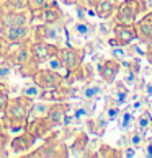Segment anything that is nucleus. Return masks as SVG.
I'll list each match as a JSON object with an SVG mask.
<instances>
[{"instance_id": "obj_23", "label": "nucleus", "mask_w": 152, "mask_h": 158, "mask_svg": "<svg viewBox=\"0 0 152 158\" xmlns=\"http://www.w3.org/2000/svg\"><path fill=\"white\" fill-rule=\"evenodd\" d=\"M87 142H89L87 135H85V134H80V135H77V139H75V142H74V145H72V150H79V152L85 150Z\"/></svg>"}, {"instance_id": "obj_9", "label": "nucleus", "mask_w": 152, "mask_h": 158, "mask_svg": "<svg viewBox=\"0 0 152 158\" xmlns=\"http://www.w3.org/2000/svg\"><path fill=\"white\" fill-rule=\"evenodd\" d=\"M69 148L62 142H46L43 147H39L36 152L28 153V156H44V158H52V156H67Z\"/></svg>"}, {"instance_id": "obj_17", "label": "nucleus", "mask_w": 152, "mask_h": 158, "mask_svg": "<svg viewBox=\"0 0 152 158\" xmlns=\"http://www.w3.org/2000/svg\"><path fill=\"white\" fill-rule=\"evenodd\" d=\"M152 126V116H150V111H144V113L139 116V119L136 122V127H137V132H141L142 135L150 129Z\"/></svg>"}, {"instance_id": "obj_15", "label": "nucleus", "mask_w": 152, "mask_h": 158, "mask_svg": "<svg viewBox=\"0 0 152 158\" xmlns=\"http://www.w3.org/2000/svg\"><path fill=\"white\" fill-rule=\"evenodd\" d=\"M118 2L116 0H97L95 3V15L102 20H108L116 13Z\"/></svg>"}, {"instance_id": "obj_6", "label": "nucleus", "mask_w": 152, "mask_h": 158, "mask_svg": "<svg viewBox=\"0 0 152 158\" xmlns=\"http://www.w3.org/2000/svg\"><path fill=\"white\" fill-rule=\"evenodd\" d=\"M56 57L61 60L62 67L66 72H72V70L79 69L84 60V51L75 49V48H57Z\"/></svg>"}, {"instance_id": "obj_36", "label": "nucleus", "mask_w": 152, "mask_h": 158, "mask_svg": "<svg viewBox=\"0 0 152 158\" xmlns=\"http://www.w3.org/2000/svg\"><path fill=\"white\" fill-rule=\"evenodd\" d=\"M59 2H62L64 5H75V3H77V0H59Z\"/></svg>"}, {"instance_id": "obj_37", "label": "nucleus", "mask_w": 152, "mask_h": 158, "mask_svg": "<svg viewBox=\"0 0 152 158\" xmlns=\"http://www.w3.org/2000/svg\"><path fill=\"white\" fill-rule=\"evenodd\" d=\"M145 156H152V143H149L145 148Z\"/></svg>"}, {"instance_id": "obj_35", "label": "nucleus", "mask_w": 152, "mask_h": 158, "mask_svg": "<svg viewBox=\"0 0 152 158\" xmlns=\"http://www.w3.org/2000/svg\"><path fill=\"white\" fill-rule=\"evenodd\" d=\"M145 57H147L149 64L152 65V46H149V48H147V51H145Z\"/></svg>"}, {"instance_id": "obj_13", "label": "nucleus", "mask_w": 152, "mask_h": 158, "mask_svg": "<svg viewBox=\"0 0 152 158\" xmlns=\"http://www.w3.org/2000/svg\"><path fill=\"white\" fill-rule=\"evenodd\" d=\"M119 69H121V64L118 60L108 59V60L102 62V65L98 67V72H100V77L106 81V83H113L115 78L118 77V73H119Z\"/></svg>"}, {"instance_id": "obj_22", "label": "nucleus", "mask_w": 152, "mask_h": 158, "mask_svg": "<svg viewBox=\"0 0 152 158\" xmlns=\"http://www.w3.org/2000/svg\"><path fill=\"white\" fill-rule=\"evenodd\" d=\"M102 93V88L100 86H97V85H89V86H85L84 91H82V95H84L85 99H93V98H97L98 95Z\"/></svg>"}, {"instance_id": "obj_16", "label": "nucleus", "mask_w": 152, "mask_h": 158, "mask_svg": "<svg viewBox=\"0 0 152 158\" xmlns=\"http://www.w3.org/2000/svg\"><path fill=\"white\" fill-rule=\"evenodd\" d=\"M62 16H64V13H62V10L57 7V5H51V3H48L44 7V23L46 25H57L61 20H62Z\"/></svg>"}, {"instance_id": "obj_21", "label": "nucleus", "mask_w": 152, "mask_h": 158, "mask_svg": "<svg viewBox=\"0 0 152 158\" xmlns=\"http://www.w3.org/2000/svg\"><path fill=\"white\" fill-rule=\"evenodd\" d=\"M75 33L79 34V36H84V38H89L90 34L93 33V26L90 25V23H84L80 21L75 25Z\"/></svg>"}, {"instance_id": "obj_27", "label": "nucleus", "mask_w": 152, "mask_h": 158, "mask_svg": "<svg viewBox=\"0 0 152 158\" xmlns=\"http://www.w3.org/2000/svg\"><path fill=\"white\" fill-rule=\"evenodd\" d=\"M142 140H144V137H142V134L141 132H134V134H131V137H129V143H131V147H139V145L142 143Z\"/></svg>"}, {"instance_id": "obj_2", "label": "nucleus", "mask_w": 152, "mask_h": 158, "mask_svg": "<svg viewBox=\"0 0 152 158\" xmlns=\"http://www.w3.org/2000/svg\"><path fill=\"white\" fill-rule=\"evenodd\" d=\"M145 11V3L142 0H124L123 3L118 5L115 13L116 23H134L137 18V15H141Z\"/></svg>"}, {"instance_id": "obj_33", "label": "nucleus", "mask_w": 152, "mask_h": 158, "mask_svg": "<svg viewBox=\"0 0 152 158\" xmlns=\"http://www.w3.org/2000/svg\"><path fill=\"white\" fill-rule=\"evenodd\" d=\"M144 98L145 99H152V83L145 85V88H144Z\"/></svg>"}, {"instance_id": "obj_12", "label": "nucleus", "mask_w": 152, "mask_h": 158, "mask_svg": "<svg viewBox=\"0 0 152 158\" xmlns=\"http://www.w3.org/2000/svg\"><path fill=\"white\" fill-rule=\"evenodd\" d=\"M69 111V104H66L64 101H56L54 104H49V109L46 116L48 119L52 122V126H61L64 124V119H66V114Z\"/></svg>"}, {"instance_id": "obj_8", "label": "nucleus", "mask_w": 152, "mask_h": 158, "mask_svg": "<svg viewBox=\"0 0 152 158\" xmlns=\"http://www.w3.org/2000/svg\"><path fill=\"white\" fill-rule=\"evenodd\" d=\"M33 26H10L0 30V34L8 41L10 44H18V43H28L31 38Z\"/></svg>"}, {"instance_id": "obj_34", "label": "nucleus", "mask_w": 152, "mask_h": 158, "mask_svg": "<svg viewBox=\"0 0 152 158\" xmlns=\"http://www.w3.org/2000/svg\"><path fill=\"white\" fill-rule=\"evenodd\" d=\"M124 156H136V152H134V147H128L124 148V153H123Z\"/></svg>"}, {"instance_id": "obj_32", "label": "nucleus", "mask_w": 152, "mask_h": 158, "mask_svg": "<svg viewBox=\"0 0 152 158\" xmlns=\"http://www.w3.org/2000/svg\"><path fill=\"white\" fill-rule=\"evenodd\" d=\"M144 103H145V98H136V101L132 103V111H137V109H141L144 106Z\"/></svg>"}, {"instance_id": "obj_26", "label": "nucleus", "mask_w": 152, "mask_h": 158, "mask_svg": "<svg viewBox=\"0 0 152 158\" xmlns=\"http://www.w3.org/2000/svg\"><path fill=\"white\" fill-rule=\"evenodd\" d=\"M10 46L11 44L0 34V59H5V56H7L8 51H10Z\"/></svg>"}, {"instance_id": "obj_4", "label": "nucleus", "mask_w": 152, "mask_h": 158, "mask_svg": "<svg viewBox=\"0 0 152 158\" xmlns=\"http://www.w3.org/2000/svg\"><path fill=\"white\" fill-rule=\"evenodd\" d=\"M10 26H33L31 10H5L0 11V30Z\"/></svg>"}, {"instance_id": "obj_38", "label": "nucleus", "mask_w": 152, "mask_h": 158, "mask_svg": "<svg viewBox=\"0 0 152 158\" xmlns=\"http://www.w3.org/2000/svg\"><path fill=\"white\" fill-rule=\"evenodd\" d=\"M150 113H152V101H150Z\"/></svg>"}, {"instance_id": "obj_18", "label": "nucleus", "mask_w": 152, "mask_h": 158, "mask_svg": "<svg viewBox=\"0 0 152 158\" xmlns=\"http://www.w3.org/2000/svg\"><path fill=\"white\" fill-rule=\"evenodd\" d=\"M128 95H129V91H128V86L124 83H116L115 85L113 96L116 98V103L118 104H124L126 99H128Z\"/></svg>"}, {"instance_id": "obj_19", "label": "nucleus", "mask_w": 152, "mask_h": 158, "mask_svg": "<svg viewBox=\"0 0 152 158\" xmlns=\"http://www.w3.org/2000/svg\"><path fill=\"white\" fill-rule=\"evenodd\" d=\"M8 98H10V88L5 81H0V114H3L5 106L8 103Z\"/></svg>"}, {"instance_id": "obj_5", "label": "nucleus", "mask_w": 152, "mask_h": 158, "mask_svg": "<svg viewBox=\"0 0 152 158\" xmlns=\"http://www.w3.org/2000/svg\"><path fill=\"white\" fill-rule=\"evenodd\" d=\"M57 48L59 46L52 44L51 41H33L30 43V54H31V59L36 60L39 65L44 62H48L49 59H52L56 54H57Z\"/></svg>"}, {"instance_id": "obj_3", "label": "nucleus", "mask_w": 152, "mask_h": 158, "mask_svg": "<svg viewBox=\"0 0 152 158\" xmlns=\"http://www.w3.org/2000/svg\"><path fill=\"white\" fill-rule=\"evenodd\" d=\"M31 80H33V83H36L43 91L57 88V86H61L64 83V77L59 72H56V70H52V69H43V67H39L36 72H34Z\"/></svg>"}, {"instance_id": "obj_25", "label": "nucleus", "mask_w": 152, "mask_h": 158, "mask_svg": "<svg viewBox=\"0 0 152 158\" xmlns=\"http://www.w3.org/2000/svg\"><path fill=\"white\" fill-rule=\"evenodd\" d=\"M123 46H115V48L111 49V56H113V59H116L118 62H123V60H126V52L121 49Z\"/></svg>"}, {"instance_id": "obj_29", "label": "nucleus", "mask_w": 152, "mask_h": 158, "mask_svg": "<svg viewBox=\"0 0 152 158\" xmlns=\"http://www.w3.org/2000/svg\"><path fill=\"white\" fill-rule=\"evenodd\" d=\"M136 73H137V72H134V70H128L126 75H124V80H123V83L132 85L134 81H136Z\"/></svg>"}, {"instance_id": "obj_10", "label": "nucleus", "mask_w": 152, "mask_h": 158, "mask_svg": "<svg viewBox=\"0 0 152 158\" xmlns=\"http://www.w3.org/2000/svg\"><path fill=\"white\" fill-rule=\"evenodd\" d=\"M113 33H115V39L118 41L119 46H126V44H131L134 39H137V30H136V25L134 23H116V26L113 28Z\"/></svg>"}, {"instance_id": "obj_1", "label": "nucleus", "mask_w": 152, "mask_h": 158, "mask_svg": "<svg viewBox=\"0 0 152 158\" xmlns=\"http://www.w3.org/2000/svg\"><path fill=\"white\" fill-rule=\"evenodd\" d=\"M33 103H34V99L28 98L25 95L8 98V103H7V106H5L3 116L10 122V131L25 129L26 121L30 119V116H31Z\"/></svg>"}, {"instance_id": "obj_14", "label": "nucleus", "mask_w": 152, "mask_h": 158, "mask_svg": "<svg viewBox=\"0 0 152 158\" xmlns=\"http://www.w3.org/2000/svg\"><path fill=\"white\" fill-rule=\"evenodd\" d=\"M136 30H137V38L142 43H152V13H147L142 16V20H139L136 23Z\"/></svg>"}, {"instance_id": "obj_24", "label": "nucleus", "mask_w": 152, "mask_h": 158, "mask_svg": "<svg viewBox=\"0 0 152 158\" xmlns=\"http://www.w3.org/2000/svg\"><path fill=\"white\" fill-rule=\"evenodd\" d=\"M132 122H134V116L131 111H128V113H123V118H121V129L123 131H126V129H129L132 126Z\"/></svg>"}, {"instance_id": "obj_7", "label": "nucleus", "mask_w": 152, "mask_h": 158, "mask_svg": "<svg viewBox=\"0 0 152 158\" xmlns=\"http://www.w3.org/2000/svg\"><path fill=\"white\" fill-rule=\"evenodd\" d=\"M52 122L48 119V116H34V118H30L25 124V131H28L34 135L36 139H44L48 137L49 134L52 132Z\"/></svg>"}, {"instance_id": "obj_20", "label": "nucleus", "mask_w": 152, "mask_h": 158, "mask_svg": "<svg viewBox=\"0 0 152 158\" xmlns=\"http://www.w3.org/2000/svg\"><path fill=\"white\" fill-rule=\"evenodd\" d=\"M41 91H43V90H41L36 83H33V85L23 86V88H21V95H25V96L31 98V99H36V98L41 96Z\"/></svg>"}, {"instance_id": "obj_30", "label": "nucleus", "mask_w": 152, "mask_h": 158, "mask_svg": "<svg viewBox=\"0 0 152 158\" xmlns=\"http://www.w3.org/2000/svg\"><path fill=\"white\" fill-rule=\"evenodd\" d=\"M30 2V8H43L49 3V0H28Z\"/></svg>"}, {"instance_id": "obj_28", "label": "nucleus", "mask_w": 152, "mask_h": 158, "mask_svg": "<svg viewBox=\"0 0 152 158\" xmlns=\"http://www.w3.org/2000/svg\"><path fill=\"white\" fill-rule=\"evenodd\" d=\"M118 116H119V108H118V106L108 108V109H106V121H115Z\"/></svg>"}, {"instance_id": "obj_11", "label": "nucleus", "mask_w": 152, "mask_h": 158, "mask_svg": "<svg viewBox=\"0 0 152 158\" xmlns=\"http://www.w3.org/2000/svg\"><path fill=\"white\" fill-rule=\"evenodd\" d=\"M34 142H36V137L31 135L28 131H23L21 134L15 135L13 139H10V150L13 153H25V152L31 150L34 147Z\"/></svg>"}, {"instance_id": "obj_31", "label": "nucleus", "mask_w": 152, "mask_h": 158, "mask_svg": "<svg viewBox=\"0 0 152 158\" xmlns=\"http://www.w3.org/2000/svg\"><path fill=\"white\" fill-rule=\"evenodd\" d=\"M10 142V139L7 135V132H3V131H0V148H3V147H7Z\"/></svg>"}]
</instances>
